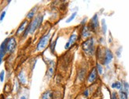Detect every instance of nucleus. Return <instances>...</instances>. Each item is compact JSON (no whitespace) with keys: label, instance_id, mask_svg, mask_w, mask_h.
Returning <instances> with one entry per match:
<instances>
[{"label":"nucleus","instance_id":"f257e3e1","mask_svg":"<svg viewBox=\"0 0 129 99\" xmlns=\"http://www.w3.org/2000/svg\"><path fill=\"white\" fill-rule=\"evenodd\" d=\"M82 49L88 56H93L95 54V47H94V40L93 38H89L82 44Z\"/></svg>","mask_w":129,"mask_h":99},{"label":"nucleus","instance_id":"4468645a","mask_svg":"<svg viewBox=\"0 0 129 99\" xmlns=\"http://www.w3.org/2000/svg\"><path fill=\"white\" fill-rule=\"evenodd\" d=\"M41 99H52V92L51 90H47L41 95Z\"/></svg>","mask_w":129,"mask_h":99},{"label":"nucleus","instance_id":"39448f33","mask_svg":"<svg viewBox=\"0 0 129 99\" xmlns=\"http://www.w3.org/2000/svg\"><path fill=\"white\" fill-rule=\"evenodd\" d=\"M102 59H103V61H102L103 65H108L112 62V60L113 59V54L109 48L105 49L104 56Z\"/></svg>","mask_w":129,"mask_h":99},{"label":"nucleus","instance_id":"2eb2a0df","mask_svg":"<svg viewBox=\"0 0 129 99\" xmlns=\"http://www.w3.org/2000/svg\"><path fill=\"white\" fill-rule=\"evenodd\" d=\"M18 80L20 81V82H21V84H25V82H26V79H25V74H24L23 71H21V72L18 74Z\"/></svg>","mask_w":129,"mask_h":99},{"label":"nucleus","instance_id":"2f4dec72","mask_svg":"<svg viewBox=\"0 0 129 99\" xmlns=\"http://www.w3.org/2000/svg\"><path fill=\"white\" fill-rule=\"evenodd\" d=\"M80 99H82V98H80Z\"/></svg>","mask_w":129,"mask_h":99},{"label":"nucleus","instance_id":"f3484780","mask_svg":"<svg viewBox=\"0 0 129 99\" xmlns=\"http://www.w3.org/2000/svg\"><path fill=\"white\" fill-rule=\"evenodd\" d=\"M37 7H34L33 9H32L30 11H29V13L28 14V15H27V18L28 19H31V18H33V17L34 16V14H35V13H36V11H37Z\"/></svg>","mask_w":129,"mask_h":99},{"label":"nucleus","instance_id":"393cba45","mask_svg":"<svg viewBox=\"0 0 129 99\" xmlns=\"http://www.w3.org/2000/svg\"><path fill=\"white\" fill-rule=\"evenodd\" d=\"M56 40H55L54 42H52V44L51 45V46H50V48H51V51H52V52H54V50H55V44H56Z\"/></svg>","mask_w":129,"mask_h":99},{"label":"nucleus","instance_id":"20e7f679","mask_svg":"<svg viewBox=\"0 0 129 99\" xmlns=\"http://www.w3.org/2000/svg\"><path fill=\"white\" fill-rule=\"evenodd\" d=\"M50 37H51V34H48L46 35H44L40 40V41H39L38 45H37V50L38 51H41L46 48V46L48 45V44L49 42Z\"/></svg>","mask_w":129,"mask_h":99},{"label":"nucleus","instance_id":"c756f323","mask_svg":"<svg viewBox=\"0 0 129 99\" xmlns=\"http://www.w3.org/2000/svg\"><path fill=\"white\" fill-rule=\"evenodd\" d=\"M20 99H26V97H25V96H21Z\"/></svg>","mask_w":129,"mask_h":99},{"label":"nucleus","instance_id":"f8f14e48","mask_svg":"<svg viewBox=\"0 0 129 99\" xmlns=\"http://www.w3.org/2000/svg\"><path fill=\"white\" fill-rule=\"evenodd\" d=\"M111 86L113 89H116V90H123V83L120 81H116V82H113Z\"/></svg>","mask_w":129,"mask_h":99},{"label":"nucleus","instance_id":"5701e85b","mask_svg":"<svg viewBox=\"0 0 129 99\" xmlns=\"http://www.w3.org/2000/svg\"><path fill=\"white\" fill-rule=\"evenodd\" d=\"M29 32H30V25H29L27 26V28L25 29V32H24V37H26L28 34H29Z\"/></svg>","mask_w":129,"mask_h":99},{"label":"nucleus","instance_id":"c85d7f7f","mask_svg":"<svg viewBox=\"0 0 129 99\" xmlns=\"http://www.w3.org/2000/svg\"><path fill=\"white\" fill-rule=\"evenodd\" d=\"M83 95L85 96V97H86L89 96V90H88V89H86L85 91L83 92Z\"/></svg>","mask_w":129,"mask_h":99},{"label":"nucleus","instance_id":"7c9ffc66","mask_svg":"<svg viewBox=\"0 0 129 99\" xmlns=\"http://www.w3.org/2000/svg\"><path fill=\"white\" fill-rule=\"evenodd\" d=\"M7 99H10V98H7Z\"/></svg>","mask_w":129,"mask_h":99},{"label":"nucleus","instance_id":"423d86ee","mask_svg":"<svg viewBox=\"0 0 129 99\" xmlns=\"http://www.w3.org/2000/svg\"><path fill=\"white\" fill-rule=\"evenodd\" d=\"M17 43H16V40L14 37H10L8 40L7 45V52L8 53H11L13 52L14 50L16 48Z\"/></svg>","mask_w":129,"mask_h":99},{"label":"nucleus","instance_id":"dca6fc26","mask_svg":"<svg viewBox=\"0 0 129 99\" xmlns=\"http://www.w3.org/2000/svg\"><path fill=\"white\" fill-rule=\"evenodd\" d=\"M119 98L120 99H128L127 92L124 90H120L119 91Z\"/></svg>","mask_w":129,"mask_h":99},{"label":"nucleus","instance_id":"cd10ccee","mask_svg":"<svg viewBox=\"0 0 129 99\" xmlns=\"http://www.w3.org/2000/svg\"><path fill=\"white\" fill-rule=\"evenodd\" d=\"M4 56H5V53L0 52V64H1V63L3 61V58L4 57Z\"/></svg>","mask_w":129,"mask_h":99},{"label":"nucleus","instance_id":"f03ea898","mask_svg":"<svg viewBox=\"0 0 129 99\" xmlns=\"http://www.w3.org/2000/svg\"><path fill=\"white\" fill-rule=\"evenodd\" d=\"M89 29L90 31L93 32H97V31L99 29V21H98V14H94L93 17L89 21Z\"/></svg>","mask_w":129,"mask_h":99},{"label":"nucleus","instance_id":"a211bd4d","mask_svg":"<svg viewBox=\"0 0 129 99\" xmlns=\"http://www.w3.org/2000/svg\"><path fill=\"white\" fill-rule=\"evenodd\" d=\"M102 30L103 34L105 35L106 32H107V25H106V22L105 19L102 20Z\"/></svg>","mask_w":129,"mask_h":99},{"label":"nucleus","instance_id":"ddd939ff","mask_svg":"<svg viewBox=\"0 0 129 99\" xmlns=\"http://www.w3.org/2000/svg\"><path fill=\"white\" fill-rule=\"evenodd\" d=\"M27 22H28L27 21H24L21 24V25L19 26V28L18 29V30H17V34H20L21 32H22L23 31L25 30V29L27 28V26H26Z\"/></svg>","mask_w":129,"mask_h":99},{"label":"nucleus","instance_id":"a878e982","mask_svg":"<svg viewBox=\"0 0 129 99\" xmlns=\"http://www.w3.org/2000/svg\"><path fill=\"white\" fill-rule=\"evenodd\" d=\"M4 75H5V71H3L1 73H0V81L1 82H3L4 80Z\"/></svg>","mask_w":129,"mask_h":99},{"label":"nucleus","instance_id":"6ab92c4d","mask_svg":"<svg viewBox=\"0 0 129 99\" xmlns=\"http://www.w3.org/2000/svg\"><path fill=\"white\" fill-rule=\"evenodd\" d=\"M96 69H97V71H98V73L99 75H102V74H103V71H104V70H103V68H102V64H100V63H97V66H96Z\"/></svg>","mask_w":129,"mask_h":99},{"label":"nucleus","instance_id":"9b49d317","mask_svg":"<svg viewBox=\"0 0 129 99\" xmlns=\"http://www.w3.org/2000/svg\"><path fill=\"white\" fill-rule=\"evenodd\" d=\"M86 70L85 68H81L78 71V79H79L80 82H82L84 79H85V76H86Z\"/></svg>","mask_w":129,"mask_h":99},{"label":"nucleus","instance_id":"b1692460","mask_svg":"<svg viewBox=\"0 0 129 99\" xmlns=\"http://www.w3.org/2000/svg\"><path fill=\"white\" fill-rule=\"evenodd\" d=\"M121 51H122V47H120V48L116 50V56H118V58H120V57L121 56Z\"/></svg>","mask_w":129,"mask_h":99},{"label":"nucleus","instance_id":"bb28decb","mask_svg":"<svg viewBox=\"0 0 129 99\" xmlns=\"http://www.w3.org/2000/svg\"><path fill=\"white\" fill-rule=\"evenodd\" d=\"M5 14H6V11H3L2 14H1V16H0V21H2L5 17Z\"/></svg>","mask_w":129,"mask_h":99},{"label":"nucleus","instance_id":"412c9836","mask_svg":"<svg viewBox=\"0 0 129 99\" xmlns=\"http://www.w3.org/2000/svg\"><path fill=\"white\" fill-rule=\"evenodd\" d=\"M123 90L127 91V92L129 90V84L127 83V82H123Z\"/></svg>","mask_w":129,"mask_h":99},{"label":"nucleus","instance_id":"6e6552de","mask_svg":"<svg viewBox=\"0 0 129 99\" xmlns=\"http://www.w3.org/2000/svg\"><path fill=\"white\" fill-rule=\"evenodd\" d=\"M77 37H78L77 34H71V36L69 38V41L67 42L66 45H65V49H69L73 45H74L75 41H77Z\"/></svg>","mask_w":129,"mask_h":99},{"label":"nucleus","instance_id":"1a4fd4ad","mask_svg":"<svg viewBox=\"0 0 129 99\" xmlns=\"http://www.w3.org/2000/svg\"><path fill=\"white\" fill-rule=\"evenodd\" d=\"M55 71V63L52 60H49L48 61V71H47V75L51 78V77L53 75Z\"/></svg>","mask_w":129,"mask_h":99},{"label":"nucleus","instance_id":"4be33fe9","mask_svg":"<svg viewBox=\"0 0 129 99\" xmlns=\"http://www.w3.org/2000/svg\"><path fill=\"white\" fill-rule=\"evenodd\" d=\"M111 99H119L118 93H117L116 91L112 92V93H111Z\"/></svg>","mask_w":129,"mask_h":99},{"label":"nucleus","instance_id":"aec40b11","mask_svg":"<svg viewBox=\"0 0 129 99\" xmlns=\"http://www.w3.org/2000/svg\"><path fill=\"white\" fill-rule=\"evenodd\" d=\"M76 15H77V13H76V12L73 13V14L70 16V17H69V18H67V20L66 22H67V23H70L71 21H73V20H74V19L75 18Z\"/></svg>","mask_w":129,"mask_h":99},{"label":"nucleus","instance_id":"0eeeda50","mask_svg":"<svg viewBox=\"0 0 129 99\" xmlns=\"http://www.w3.org/2000/svg\"><path fill=\"white\" fill-rule=\"evenodd\" d=\"M98 71L96 69V68H93L91 71L89 72V75H88V78H87V82L88 83H93V82L97 80L98 79Z\"/></svg>","mask_w":129,"mask_h":99},{"label":"nucleus","instance_id":"7ed1b4c3","mask_svg":"<svg viewBox=\"0 0 129 99\" xmlns=\"http://www.w3.org/2000/svg\"><path fill=\"white\" fill-rule=\"evenodd\" d=\"M43 21V16H37V17L33 20L32 22L29 24L30 25V32L29 34H33L38 27H40V25H41V22Z\"/></svg>","mask_w":129,"mask_h":99},{"label":"nucleus","instance_id":"9d476101","mask_svg":"<svg viewBox=\"0 0 129 99\" xmlns=\"http://www.w3.org/2000/svg\"><path fill=\"white\" fill-rule=\"evenodd\" d=\"M91 35V31L89 30V27L86 25H84L82 30V36L83 38H88L89 36Z\"/></svg>","mask_w":129,"mask_h":99}]
</instances>
